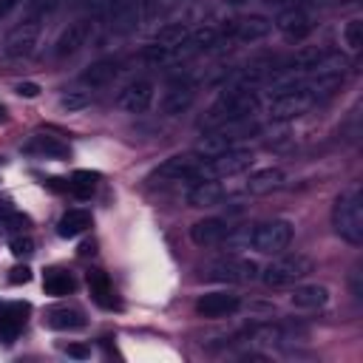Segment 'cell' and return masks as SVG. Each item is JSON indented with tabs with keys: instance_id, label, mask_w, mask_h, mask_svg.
Returning <instances> with one entry per match:
<instances>
[{
	"instance_id": "1f68e13d",
	"label": "cell",
	"mask_w": 363,
	"mask_h": 363,
	"mask_svg": "<svg viewBox=\"0 0 363 363\" xmlns=\"http://www.w3.org/2000/svg\"><path fill=\"white\" fill-rule=\"evenodd\" d=\"M85 3H88V11L94 20H111L119 6V0H85Z\"/></svg>"
},
{
	"instance_id": "ac0fdd59",
	"label": "cell",
	"mask_w": 363,
	"mask_h": 363,
	"mask_svg": "<svg viewBox=\"0 0 363 363\" xmlns=\"http://www.w3.org/2000/svg\"><path fill=\"white\" fill-rule=\"evenodd\" d=\"M28 312H31V306L28 303H20V301L0 306V340L3 343H14L17 340V335H20L23 323H26Z\"/></svg>"
},
{
	"instance_id": "d6a6232c",
	"label": "cell",
	"mask_w": 363,
	"mask_h": 363,
	"mask_svg": "<svg viewBox=\"0 0 363 363\" xmlns=\"http://www.w3.org/2000/svg\"><path fill=\"white\" fill-rule=\"evenodd\" d=\"M9 250H11L14 258H28V255L34 252V241H31L28 235H17V238H11Z\"/></svg>"
},
{
	"instance_id": "603a6c76",
	"label": "cell",
	"mask_w": 363,
	"mask_h": 363,
	"mask_svg": "<svg viewBox=\"0 0 363 363\" xmlns=\"http://www.w3.org/2000/svg\"><path fill=\"white\" fill-rule=\"evenodd\" d=\"M88 289L96 306L102 309H116V295H113V284L102 269H91L88 272Z\"/></svg>"
},
{
	"instance_id": "6da1fadb",
	"label": "cell",
	"mask_w": 363,
	"mask_h": 363,
	"mask_svg": "<svg viewBox=\"0 0 363 363\" xmlns=\"http://www.w3.org/2000/svg\"><path fill=\"white\" fill-rule=\"evenodd\" d=\"M292 224L286 218H267L258 224H247L241 230H230V235L224 241H230L233 247H244V250H255L261 255H281L289 244H292Z\"/></svg>"
},
{
	"instance_id": "8d00e7d4",
	"label": "cell",
	"mask_w": 363,
	"mask_h": 363,
	"mask_svg": "<svg viewBox=\"0 0 363 363\" xmlns=\"http://www.w3.org/2000/svg\"><path fill=\"white\" fill-rule=\"evenodd\" d=\"M20 96H26V99H34V96H40V85L37 82H17V88H14Z\"/></svg>"
},
{
	"instance_id": "4dcf8cb0",
	"label": "cell",
	"mask_w": 363,
	"mask_h": 363,
	"mask_svg": "<svg viewBox=\"0 0 363 363\" xmlns=\"http://www.w3.org/2000/svg\"><path fill=\"white\" fill-rule=\"evenodd\" d=\"M60 6V0H26V11L28 17H37L45 23V17H51V11Z\"/></svg>"
},
{
	"instance_id": "52a82bcc",
	"label": "cell",
	"mask_w": 363,
	"mask_h": 363,
	"mask_svg": "<svg viewBox=\"0 0 363 363\" xmlns=\"http://www.w3.org/2000/svg\"><path fill=\"white\" fill-rule=\"evenodd\" d=\"M261 275V267L252 258L241 255H224L218 261H210L204 269L207 281H221V284H250Z\"/></svg>"
},
{
	"instance_id": "9a60e30c",
	"label": "cell",
	"mask_w": 363,
	"mask_h": 363,
	"mask_svg": "<svg viewBox=\"0 0 363 363\" xmlns=\"http://www.w3.org/2000/svg\"><path fill=\"white\" fill-rule=\"evenodd\" d=\"M241 309V298L235 292H224V289H216V292H204L199 301H196V312L201 318H230Z\"/></svg>"
},
{
	"instance_id": "7402d4cb",
	"label": "cell",
	"mask_w": 363,
	"mask_h": 363,
	"mask_svg": "<svg viewBox=\"0 0 363 363\" xmlns=\"http://www.w3.org/2000/svg\"><path fill=\"white\" fill-rule=\"evenodd\" d=\"M289 301H292L295 309H309V312L323 309L329 303V289L323 284H301V286H295Z\"/></svg>"
},
{
	"instance_id": "83f0119b",
	"label": "cell",
	"mask_w": 363,
	"mask_h": 363,
	"mask_svg": "<svg viewBox=\"0 0 363 363\" xmlns=\"http://www.w3.org/2000/svg\"><path fill=\"white\" fill-rule=\"evenodd\" d=\"M187 26L184 23H170V26H162L159 31H156V37H153V43H162V45H167V48H176L184 37H187Z\"/></svg>"
},
{
	"instance_id": "4316f807",
	"label": "cell",
	"mask_w": 363,
	"mask_h": 363,
	"mask_svg": "<svg viewBox=\"0 0 363 363\" xmlns=\"http://www.w3.org/2000/svg\"><path fill=\"white\" fill-rule=\"evenodd\" d=\"M96 173L91 170H74L68 179V193H74L77 199H91V193L96 190Z\"/></svg>"
},
{
	"instance_id": "7a4b0ae2",
	"label": "cell",
	"mask_w": 363,
	"mask_h": 363,
	"mask_svg": "<svg viewBox=\"0 0 363 363\" xmlns=\"http://www.w3.org/2000/svg\"><path fill=\"white\" fill-rule=\"evenodd\" d=\"M255 111H258V94L244 85H230L207 108L201 128L210 130V128H221V125H233V122H247L255 116Z\"/></svg>"
},
{
	"instance_id": "7c38bea8",
	"label": "cell",
	"mask_w": 363,
	"mask_h": 363,
	"mask_svg": "<svg viewBox=\"0 0 363 363\" xmlns=\"http://www.w3.org/2000/svg\"><path fill=\"white\" fill-rule=\"evenodd\" d=\"M193 99H196V82L190 77H173L162 94L159 108L164 116H179L193 105Z\"/></svg>"
},
{
	"instance_id": "d590c367",
	"label": "cell",
	"mask_w": 363,
	"mask_h": 363,
	"mask_svg": "<svg viewBox=\"0 0 363 363\" xmlns=\"http://www.w3.org/2000/svg\"><path fill=\"white\" fill-rule=\"evenodd\" d=\"M323 0H284L281 3V9H306V11H312V9H318Z\"/></svg>"
},
{
	"instance_id": "e0dca14e",
	"label": "cell",
	"mask_w": 363,
	"mask_h": 363,
	"mask_svg": "<svg viewBox=\"0 0 363 363\" xmlns=\"http://www.w3.org/2000/svg\"><path fill=\"white\" fill-rule=\"evenodd\" d=\"M230 221L227 218H201L190 227V238L196 247H216L230 235Z\"/></svg>"
},
{
	"instance_id": "484cf974",
	"label": "cell",
	"mask_w": 363,
	"mask_h": 363,
	"mask_svg": "<svg viewBox=\"0 0 363 363\" xmlns=\"http://www.w3.org/2000/svg\"><path fill=\"white\" fill-rule=\"evenodd\" d=\"M43 289H45L48 295H54V298H62V295H71V292L77 289V281H74V275L65 272V269H48V272L43 275Z\"/></svg>"
},
{
	"instance_id": "4fadbf2b",
	"label": "cell",
	"mask_w": 363,
	"mask_h": 363,
	"mask_svg": "<svg viewBox=\"0 0 363 363\" xmlns=\"http://www.w3.org/2000/svg\"><path fill=\"white\" fill-rule=\"evenodd\" d=\"M94 37V20H77L68 28H62V34L54 43V57L57 60H68L74 54H79Z\"/></svg>"
},
{
	"instance_id": "5b68a950",
	"label": "cell",
	"mask_w": 363,
	"mask_h": 363,
	"mask_svg": "<svg viewBox=\"0 0 363 363\" xmlns=\"http://www.w3.org/2000/svg\"><path fill=\"white\" fill-rule=\"evenodd\" d=\"M255 162V153L250 147H230L213 156H204L201 162V179H227V176H238L244 170H250Z\"/></svg>"
},
{
	"instance_id": "3957f363",
	"label": "cell",
	"mask_w": 363,
	"mask_h": 363,
	"mask_svg": "<svg viewBox=\"0 0 363 363\" xmlns=\"http://www.w3.org/2000/svg\"><path fill=\"white\" fill-rule=\"evenodd\" d=\"M332 227L346 244H352V247L363 244V193H360V184H349L346 190H340V196L332 204Z\"/></svg>"
},
{
	"instance_id": "74e56055",
	"label": "cell",
	"mask_w": 363,
	"mask_h": 363,
	"mask_svg": "<svg viewBox=\"0 0 363 363\" xmlns=\"http://www.w3.org/2000/svg\"><path fill=\"white\" fill-rule=\"evenodd\" d=\"M65 354H71V357H77V360H85V357H91V349H85V346H79V343H68V346H65Z\"/></svg>"
},
{
	"instance_id": "cb8c5ba5",
	"label": "cell",
	"mask_w": 363,
	"mask_h": 363,
	"mask_svg": "<svg viewBox=\"0 0 363 363\" xmlns=\"http://www.w3.org/2000/svg\"><path fill=\"white\" fill-rule=\"evenodd\" d=\"M45 326H48V329H57V332H74V329H82V326H85V318H82L79 309L54 306V309H48V315H45Z\"/></svg>"
},
{
	"instance_id": "5bb4252c",
	"label": "cell",
	"mask_w": 363,
	"mask_h": 363,
	"mask_svg": "<svg viewBox=\"0 0 363 363\" xmlns=\"http://www.w3.org/2000/svg\"><path fill=\"white\" fill-rule=\"evenodd\" d=\"M272 28H278L286 40L301 43L312 34L315 20H312V11H306V9H281L278 17L272 20Z\"/></svg>"
},
{
	"instance_id": "f1b7e54d",
	"label": "cell",
	"mask_w": 363,
	"mask_h": 363,
	"mask_svg": "<svg viewBox=\"0 0 363 363\" xmlns=\"http://www.w3.org/2000/svg\"><path fill=\"white\" fill-rule=\"evenodd\" d=\"M343 45L349 51H357L363 45V20L360 17H352L346 26H343Z\"/></svg>"
},
{
	"instance_id": "ffe728a7",
	"label": "cell",
	"mask_w": 363,
	"mask_h": 363,
	"mask_svg": "<svg viewBox=\"0 0 363 363\" xmlns=\"http://www.w3.org/2000/svg\"><path fill=\"white\" fill-rule=\"evenodd\" d=\"M224 196H227V187L218 179H201V182H193L190 184L187 204L190 207H216Z\"/></svg>"
},
{
	"instance_id": "d6986e66",
	"label": "cell",
	"mask_w": 363,
	"mask_h": 363,
	"mask_svg": "<svg viewBox=\"0 0 363 363\" xmlns=\"http://www.w3.org/2000/svg\"><path fill=\"white\" fill-rule=\"evenodd\" d=\"M23 153L26 156H37V159H68V145L57 136H48V133H37L31 136L26 145H23Z\"/></svg>"
},
{
	"instance_id": "d4e9b609",
	"label": "cell",
	"mask_w": 363,
	"mask_h": 363,
	"mask_svg": "<svg viewBox=\"0 0 363 363\" xmlns=\"http://www.w3.org/2000/svg\"><path fill=\"white\" fill-rule=\"evenodd\" d=\"M88 227H91V213L77 207V210L62 213V218L57 221V235H60V238H77V235H82Z\"/></svg>"
},
{
	"instance_id": "ba28073f",
	"label": "cell",
	"mask_w": 363,
	"mask_h": 363,
	"mask_svg": "<svg viewBox=\"0 0 363 363\" xmlns=\"http://www.w3.org/2000/svg\"><path fill=\"white\" fill-rule=\"evenodd\" d=\"M40 34H43V20L23 14L20 23H14V26L9 28L6 40H3V54H6L9 60H23V57H28V54L37 48Z\"/></svg>"
},
{
	"instance_id": "f546056e",
	"label": "cell",
	"mask_w": 363,
	"mask_h": 363,
	"mask_svg": "<svg viewBox=\"0 0 363 363\" xmlns=\"http://www.w3.org/2000/svg\"><path fill=\"white\" fill-rule=\"evenodd\" d=\"M88 105H91V96H88L85 91H65V94L60 96V108L68 111V113H79V111H85Z\"/></svg>"
},
{
	"instance_id": "9c48e42d",
	"label": "cell",
	"mask_w": 363,
	"mask_h": 363,
	"mask_svg": "<svg viewBox=\"0 0 363 363\" xmlns=\"http://www.w3.org/2000/svg\"><path fill=\"white\" fill-rule=\"evenodd\" d=\"M255 130V125L247 119V122H233V125H221V128H210L201 142L196 145V153L201 156H213V153H221V150H230L235 147L241 139H247L250 133Z\"/></svg>"
},
{
	"instance_id": "277c9868",
	"label": "cell",
	"mask_w": 363,
	"mask_h": 363,
	"mask_svg": "<svg viewBox=\"0 0 363 363\" xmlns=\"http://www.w3.org/2000/svg\"><path fill=\"white\" fill-rule=\"evenodd\" d=\"M312 272V261L303 255V252H286L281 258H275L267 269H261V281L272 289H281V286H292L295 281L306 278Z\"/></svg>"
},
{
	"instance_id": "60d3db41",
	"label": "cell",
	"mask_w": 363,
	"mask_h": 363,
	"mask_svg": "<svg viewBox=\"0 0 363 363\" xmlns=\"http://www.w3.org/2000/svg\"><path fill=\"white\" fill-rule=\"evenodd\" d=\"M3 119H6V111H3V108H0V122H3Z\"/></svg>"
},
{
	"instance_id": "f35d334b",
	"label": "cell",
	"mask_w": 363,
	"mask_h": 363,
	"mask_svg": "<svg viewBox=\"0 0 363 363\" xmlns=\"http://www.w3.org/2000/svg\"><path fill=\"white\" fill-rule=\"evenodd\" d=\"M20 3H23V0H0V20H3L9 11H14Z\"/></svg>"
},
{
	"instance_id": "8992f818",
	"label": "cell",
	"mask_w": 363,
	"mask_h": 363,
	"mask_svg": "<svg viewBox=\"0 0 363 363\" xmlns=\"http://www.w3.org/2000/svg\"><path fill=\"white\" fill-rule=\"evenodd\" d=\"M201 162L204 156L201 153H176L170 159H164L153 173H150V182H159V184H173V182H201Z\"/></svg>"
},
{
	"instance_id": "2e32d148",
	"label": "cell",
	"mask_w": 363,
	"mask_h": 363,
	"mask_svg": "<svg viewBox=\"0 0 363 363\" xmlns=\"http://www.w3.org/2000/svg\"><path fill=\"white\" fill-rule=\"evenodd\" d=\"M119 71H122V62H119L116 57H102V60L91 62V65H88V68L79 74V82H82L85 88L96 91V88L111 85V82L119 77Z\"/></svg>"
},
{
	"instance_id": "44dd1931",
	"label": "cell",
	"mask_w": 363,
	"mask_h": 363,
	"mask_svg": "<svg viewBox=\"0 0 363 363\" xmlns=\"http://www.w3.org/2000/svg\"><path fill=\"white\" fill-rule=\"evenodd\" d=\"M286 182V173L281 167H261V170H252L244 190L252 193V196H267V193H275L281 190Z\"/></svg>"
},
{
	"instance_id": "e575fe53",
	"label": "cell",
	"mask_w": 363,
	"mask_h": 363,
	"mask_svg": "<svg viewBox=\"0 0 363 363\" xmlns=\"http://www.w3.org/2000/svg\"><path fill=\"white\" fill-rule=\"evenodd\" d=\"M9 281H11V284H28V281H31V269H28L26 264H23V267H14V269L9 272Z\"/></svg>"
},
{
	"instance_id": "836d02e7",
	"label": "cell",
	"mask_w": 363,
	"mask_h": 363,
	"mask_svg": "<svg viewBox=\"0 0 363 363\" xmlns=\"http://www.w3.org/2000/svg\"><path fill=\"white\" fill-rule=\"evenodd\" d=\"M3 227H6V230H11V233H17V230H26V227H28V218H26V216H20V213H11V216H6V218H3Z\"/></svg>"
},
{
	"instance_id": "30bf717a",
	"label": "cell",
	"mask_w": 363,
	"mask_h": 363,
	"mask_svg": "<svg viewBox=\"0 0 363 363\" xmlns=\"http://www.w3.org/2000/svg\"><path fill=\"white\" fill-rule=\"evenodd\" d=\"M153 99H156V85H153V79L136 77V79H130V82L116 94V108L125 111V113L139 116V113L150 111Z\"/></svg>"
},
{
	"instance_id": "ab89813d",
	"label": "cell",
	"mask_w": 363,
	"mask_h": 363,
	"mask_svg": "<svg viewBox=\"0 0 363 363\" xmlns=\"http://www.w3.org/2000/svg\"><path fill=\"white\" fill-rule=\"evenodd\" d=\"M230 6H241V3H247V0H227Z\"/></svg>"
},
{
	"instance_id": "8fae6325",
	"label": "cell",
	"mask_w": 363,
	"mask_h": 363,
	"mask_svg": "<svg viewBox=\"0 0 363 363\" xmlns=\"http://www.w3.org/2000/svg\"><path fill=\"white\" fill-rule=\"evenodd\" d=\"M269 31H272V20H267L261 14H250V17L224 23L227 43H258V40L269 37Z\"/></svg>"
}]
</instances>
